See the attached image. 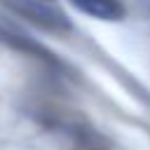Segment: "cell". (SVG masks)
<instances>
[{
	"mask_svg": "<svg viewBox=\"0 0 150 150\" xmlns=\"http://www.w3.org/2000/svg\"><path fill=\"white\" fill-rule=\"evenodd\" d=\"M26 16H30L35 23L49 28V30H68L70 21L66 16V12L61 9L59 0H12Z\"/></svg>",
	"mask_w": 150,
	"mask_h": 150,
	"instance_id": "1",
	"label": "cell"
},
{
	"mask_svg": "<svg viewBox=\"0 0 150 150\" xmlns=\"http://www.w3.org/2000/svg\"><path fill=\"white\" fill-rule=\"evenodd\" d=\"M73 7H77L82 14L94 16L98 21H122L124 7L120 0H70Z\"/></svg>",
	"mask_w": 150,
	"mask_h": 150,
	"instance_id": "2",
	"label": "cell"
}]
</instances>
